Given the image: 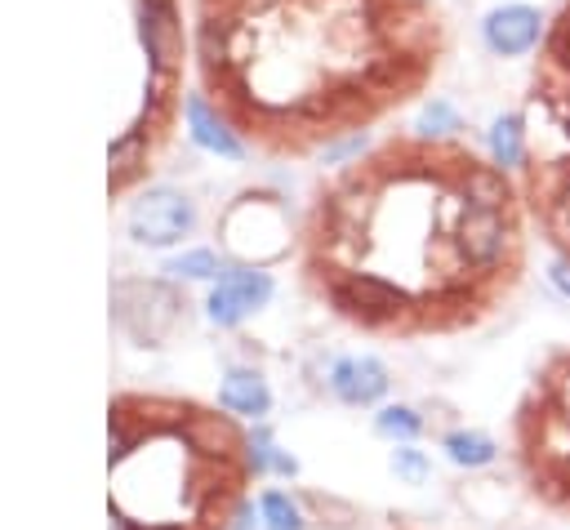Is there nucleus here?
I'll return each instance as SVG.
<instances>
[{
  "instance_id": "f8f14e48",
  "label": "nucleus",
  "mask_w": 570,
  "mask_h": 530,
  "mask_svg": "<svg viewBox=\"0 0 570 530\" xmlns=\"http://www.w3.org/2000/svg\"><path fill=\"white\" fill-rule=\"evenodd\" d=\"M218 401L227 414H249V419H263L267 405H272V392L263 383V374L254 370H227L223 387H218Z\"/></svg>"
},
{
  "instance_id": "423d86ee",
  "label": "nucleus",
  "mask_w": 570,
  "mask_h": 530,
  "mask_svg": "<svg viewBox=\"0 0 570 530\" xmlns=\"http://www.w3.org/2000/svg\"><path fill=\"white\" fill-rule=\"evenodd\" d=\"M543 36H548V18L521 0H503L481 18V40L494 58H525L543 45Z\"/></svg>"
},
{
  "instance_id": "2eb2a0df",
  "label": "nucleus",
  "mask_w": 570,
  "mask_h": 530,
  "mask_svg": "<svg viewBox=\"0 0 570 530\" xmlns=\"http://www.w3.org/2000/svg\"><path fill=\"white\" fill-rule=\"evenodd\" d=\"M142 160H147V134L129 129L120 143H111V187H125Z\"/></svg>"
},
{
  "instance_id": "412c9836",
  "label": "nucleus",
  "mask_w": 570,
  "mask_h": 530,
  "mask_svg": "<svg viewBox=\"0 0 570 530\" xmlns=\"http://www.w3.org/2000/svg\"><path fill=\"white\" fill-rule=\"evenodd\" d=\"M548 281H552V289H557L561 298H570V254H552V263H548Z\"/></svg>"
},
{
  "instance_id": "4468645a",
  "label": "nucleus",
  "mask_w": 570,
  "mask_h": 530,
  "mask_svg": "<svg viewBox=\"0 0 570 530\" xmlns=\"http://www.w3.org/2000/svg\"><path fill=\"white\" fill-rule=\"evenodd\" d=\"M441 450H445L450 463H459V468H490V463L499 459L494 436H490V432H476V428H459V432H450V436L441 441Z\"/></svg>"
},
{
  "instance_id": "f03ea898",
  "label": "nucleus",
  "mask_w": 570,
  "mask_h": 530,
  "mask_svg": "<svg viewBox=\"0 0 570 530\" xmlns=\"http://www.w3.org/2000/svg\"><path fill=\"white\" fill-rule=\"evenodd\" d=\"M245 468L254 463L240 432L209 410L165 405L151 428L111 410V508L129 530H223Z\"/></svg>"
},
{
  "instance_id": "7ed1b4c3",
  "label": "nucleus",
  "mask_w": 570,
  "mask_h": 530,
  "mask_svg": "<svg viewBox=\"0 0 570 530\" xmlns=\"http://www.w3.org/2000/svg\"><path fill=\"white\" fill-rule=\"evenodd\" d=\"M517 468L539 503L570 517V347L552 352L525 387L517 419Z\"/></svg>"
},
{
  "instance_id": "dca6fc26",
  "label": "nucleus",
  "mask_w": 570,
  "mask_h": 530,
  "mask_svg": "<svg viewBox=\"0 0 570 530\" xmlns=\"http://www.w3.org/2000/svg\"><path fill=\"white\" fill-rule=\"evenodd\" d=\"M454 129H463V120H459V111H454L445 98H432V102L419 111V120H414V134L428 138V143H441V138H450Z\"/></svg>"
},
{
  "instance_id": "9d476101",
  "label": "nucleus",
  "mask_w": 570,
  "mask_h": 530,
  "mask_svg": "<svg viewBox=\"0 0 570 530\" xmlns=\"http://www.w3.org/2000/svg\"><path fill=\"white\" fill-rule=\"evenodd\" d=\"M485 147H490V160L494 165H503L508 174H525V165H530V125H525V111L494 116V125L485 134Z\"/></svg>"
},
{
  "instance_id": "f3484780",
  "label": "nucleus",
  "mask_w": 570,
  "mask_h": 530,
  "mask_svg": "<svg viewBox=\"0 0 570 530\" xmlns=\"http://www.w3.org/2000/svg\"><path fill=\"white\" fill-rule=\"evenodd\" d=\"M374 428H379V436H387V441L401 445V441H414L423 432V414L410 410V405H387V410H379Z\"/></svg>"
},
{
  "instance_id": "0eeeda50",
  "label": "nucleus",
  "mask_w": 570,
  "mask_h": 530,
  "mask_svg": "<svg viewBox=\"0 0 570 530\" xmlns=\"http://www.w3.org/2000/svg\"><path fill=\"white\" fill-rule=\"evenodd\" d=\"M272 298V276L263 267H232L218 276V285L209 289V321L218 325H236L249 312H258Z\"/></svg>"
},
{
  "instance_id": "a211bd4d",
  "label": "nucleus",
  "mask_w": 570,
  "mask_h": 530,
  "mask_svg": "<svg viewBox=\"0 0 570 530\" xmlns=\"http://www.w3.org/2000/svg\"><path fill=\"white\" fill-rule=\"evenodd\" d=\"M258 508H263V530H303V512H298V503L289 494L267 490L258 499Z\"/></svg>"
},
{
  "instance_id": "ddd939ff",
  "label": "nucleus",
  "mask_w": 570,
  "mask_h": 530,
  "mask_svg": "<svg viewBox=\"0 0 570 530\" xmlns=\"http://www.w3.org/2000/svg\"><path fill=\"white\" fill-rule=\"evenodd\" d=\"M534 85L570 89V4L548 22V36H543V76Z\"/></svg>"
},
{
  "instance_id": "1a4fd4ad",
  "label": "nucleus",
  "mask_w": 570,
  "mask_h": 530,
  "mask_svg": "<svg viewBox=\"0 0 570 530\" xmlns=\"http://www.w3.org/2000/svg\"><path fill=\"white\" fill-rule=\"evenodd\" d=\"M330 392L343 405H374L387 392V365L379 356H370V352L338 356L334 370H330Z\"/></svg>"
},
{
  "instance_id": "aec40b11",
  "label": "nucleus",
  "mask_w": 570,
  "mask_h": 530,
  "mask_svg": "<svg viewBox=\"0 0 570 530\" xmlns=\"http://www.w3.org/2000/svg\"><path fill=\"white\" fill-rule=\"evenodd\" d=\"M165 272H174V276H196V281H205V276H218V254L214 249H191V254H183V258H174Z\"/></svg>"
},
{
  "instance_id": "9b49d317",
  "label": "nucleus",
  "mask_w": 570,
  "mask_h": 530,
  "mask_svg": "<svg viewBox=\"0 0 570 530\" xmlns=\"http://www.w3.org/2000/svg\"><path fill=\"white\" fill-rule=\"evenodd\" d=\"M187 129H191L196 147H205L214 156H240V138L227 129V120L200 94H187Z\"/></svg>"
},
{
  "instance_id": "39448f33",
  "label": "nucleus",
  "mask_w": 570,
  "mask_h": 530,
  "mask_svg": "<svg viewBox=\"0 0 570 530\" xmlns=\"http://www.w3.org/2000/svg\"><path fill=\"white\" fill-rule=\"evenodd\" d=\"M196 227V209L174 187H151L129 209V232L138 245H174Z\"/></svg>"
},
{
  "instance_id": "6e6552de",
  "label": "nucleus",
  "mask_w": 570,
  "mask_h": 530,
  "mask_svg": "<svg viewBox=\"0 0 570 530\" xmlns=\"http://www.w3.org/2000/svg\"><path fill=\"white\" fill-rule=\"evenodd\" d=\"M138 36H142L151 76L156 80L174 76L178 71V58H183V22H178L174 0H142V9H138Z\"/></svg>"
},
{
  "instance_id": "6ab92c4d",
  "label": "nucleus",
  "mask_w": 570,
  "mask_h": 530,
  "mask_svg": "<svg viewBox=\"0 0 570 530\" xmlns=\"http://www.w3.org/2000/svg\"><path fill=\"white\" fill-rule=\"evenodd\" d=\"M392 472H396L405 485H423V481L432 477V459H428L423 450H414L410 441H401V445L392 450Z\"/></svg>"
},
{
  "instance_id": "f257e3e1",
  "label": "nucleus",
  "mask_w": 570,
  "mask_h": 530,
  "mask_svg": "<svg viewBox=\"0 0 570 530\" xmlns=\"http://www.w3.org/2000/svg\"><path fill=\"white\" fill-rule=\"evenodd\" d=\"M419 143L347 174L321 200L312 232V276L379 281L401 303L405 338L472 330L517 289L476 267L463 241L472 205L463 165L472 151Z\"/></svg>"
},
{
  "instance_id": "20e7f679",
  "label": "nucleus",
  "mask_w": 570,
  "mask_h": 530,
  "mask_svg": "<svg viewBox=\"0 0 570 530\" xmlns=\"http://www.w3.org/2000/svg\"><path fill=\"white\" fill-rule=\"evenodd\" d=\"M111 307H116V321L142 347H156L178 321V294L165 281H116Z\"/></svg>"
}]
</instances>
